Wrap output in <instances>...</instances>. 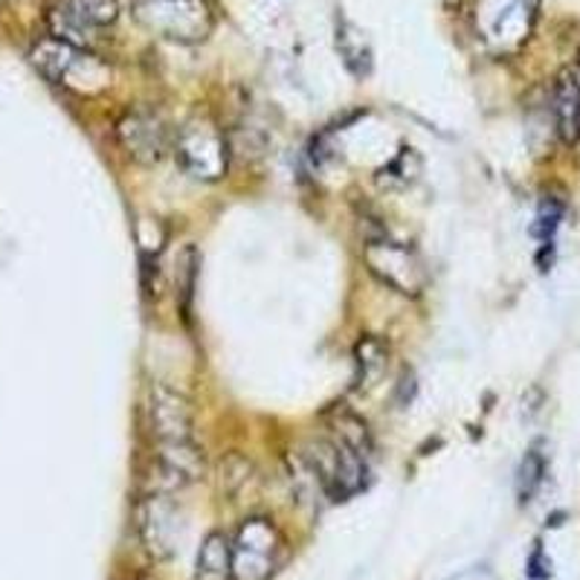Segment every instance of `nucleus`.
<instances>
[{
    "label": "nucleus",
    "instance_id": "obj_1",
    "mask_svg": "<svg viewBox=\"0 0 580 580\" xmlns=\"http://www.w3.org/2000/svg\"><path fill=\"white\" fill-rule=\"evenodd\" d=\"M30 61L38 73L59 88L76 90V94H99L108 88V65L96 59L94 52L67 45L59 38H41L30 50Z\"/></svg>",
    "mask_w": 580,
    "mask_h": 580
},
{
    "label": "nucleus",
    "instance_id": "obj_2",
    "mask_svg": "<svg viewBox=\"0 0 580 580\" xmlns=\"http://www.w3.org/2000/svg\"><path fill=\"white\" fill-rule=\"evenodd\" d=\"M134 16L148 32L180 41V45L204 41L215 23L206 0H137Z\"/></svg>",
    "mask_w": 580,
    "mask_h": 580
},
{
    "label": "nucleus",
    "instance_id": "obj_3",
    "mask_svg": "<svg viewBox=\"0 0 580 580\" xmlns=\"http://www.w3.org/2000/svg\"><path fill=\"white\" fill-rule=\"evenodd\" d=\"M476 32L491 52H514L529 41L537 21V0H479Z\"/></svg>",
    "mask_w": 580,
    "mask_h": 580
},
{
    "label": "nucleus",
    "instance_id": "obj_4",
    "mask_svg": "<svg viewBox=\"0 0 580 580\" xmlns=\"http://www.w3.org/2000/svg\"><path fill=\"white\" fill-rule=\"evenodd\" d=\"M282 551V537L271 520H244L229 543L233 580H271Z\"/></svg>",
    "mask_w": 580,
    "mask_h": 580
},
{
    "label": "nucleus",
    "instance_id": "obj_5",
    "mask_svg": "<svg viewBox=\"0 0 580 580\" xmlns=\"http://www.w3.org/2000/svg\"><path fill=\"white\" fill-rule=\"evenodd\" d=\"M363 262H366L368 273L395 294L419 296L426 287V267L410 244L392 242L386 236L368 238L363 247Z\"/></svg>",
    "mask_w": 580,
    "mask_h": 580
},
{
    "label": "nucleus",
    "instance_id": "obj_6",
    "mask_svg": "<svg viewBox=\"0 0 580 580\" xmlns=\"http://www.w3.org/2000/svg\"><path fill=\"white\" fill-rule=\"evenodd\" d=\"M308 468L316 476V482H320V488L337 502L363 491L368 476V459L343 448L334 439L316 441L308 453Z\"/></svg>",
    "mask_w": 580,
    "mask_h": 580
},
{
    "label": "nucleus",
    "instance_id": "obj_7",
    "mask_svg": "<svg viewBox=\"0 0 580 580\" xmlns=\"http://www.w3.org/2000/svg\"><path fill=\"white\" fill-rule=\"evenodd\" d=\"M117 18L119 0H56L47 23L52 38L88 50L96 45L99 30H108Z\"/></svg>",
    "mask_w": 580,
    "mask_h": 580
},
{
    "label": "nucleus",
    "instance_id": "obj_8",
    "mask_svg": "<svg viewBox=\"0 0 580 580\" xmlns=\"http://www.w3.org/2000/svg\"><path fill=\"white\" fill-rule=\"evenodd\" d=\"M171 148H175V157L184 166V171H189L198 180H218L227 171V140L206 119L186 122L171 137Z\"/></svg>",
    "mask_w": 580,
    "mask_h": 580
},
{
    "label": "nucleus",
    "instance_id": "obj_9",
    "mask_svg": "<svg viewBox=\"0 0 580 580\" xmlns=\"http://www.w3.org/2000/svg\"><path fill=\"white\" fill-rule=\"evenodd\" d=\"M119 148L140 166H155L171 148V131L155 110H128L117 122Z\"/></svg>",
    "mask_w": 580,
    "mask_h": 580
},
{
    "label": "nucleus",
    "instance_id": "obj_10",
    "mask_svg": "<svg viewBox=\"0 0 580 580\" xmlns=\"http://www.w3.org/2000/svg\"><path fill=\"white\" fill-rule=\"evenodd\" d=\"M146 424L148 433L155 435L157 448L160 444H180V441L191 439V406L180 392L163 386V383H151L146 392Z\"/></svg>",
    "mask_w": 580,
    "mask_h": 580
},
{
    "label": "nucleus",
    "instance_id": "obj_11",
    "mask_svg": "<svg viewBox=\"0 0 580 580\" xmlns=\"http://www.w3.org/2000/svg\"><path fill=\"white\" fill-rule=\"evenodd\" d=\"M140 534L146 540L148 551L157 554V558H166L175 551V534H177V511L169 502V497L160 491H155L151 497H146L140 505Z\"/></svg>",
    "mask_w": 580,
    "mask_h": 580
},
{
    "label": "nucleus",
    "instance_id": "obj_12",
    "mask_svg": "<svg viewBox=\"0 0 580 580\" xmlns=\"http://www.w3.org/2000/svg\"><path fill=\"white\" fill-rule=\"evenodd\" d=\"M554 126L566 142L580 140V65L569 67L554 85Z\"/></svg>",
    "mask_w": 580,
    "mask_h": 580
},
{
    "label": "nucleus",
    "instance_id": "obj_13",
    "mask_svg": "<svg viewBox=\"0 0 580 580\" xmlns=\"http://www.w3.org/2000/svg\"><path fill=\"white\" fill-rule=\"evenodd\" d=\"M328 426L334 441H340L343 448L354 450V453L363 455V459H372L375 444H372V433H368L366 421H363L361 415H354V412L340 410L337 406L334 412H328Z\"/></svg>",
    "mask_w": 580,
    "mask_h": 580
},
{
    "label": "nucleus",
    "instance_id": "obj_14",
    "mask_svg": "<svg viewBox=\"0 0 580 580\" xmlns=\"http://www.w3.org/2000/svg\"><path fill=\"white\" fill-rule=\"evenodd\" d=\"M195 580H233V563H229V540L224 534H209L198 551V569Z\"/></svg>",
    "mask_w": 580,
    "mask_h": 580
},
{
    "label": "nucleus",
    "instance_id": "obj_15",
    "mask_svg": "<svg viewBox=\"0 0 580 580\" xmlns=\"http://www.w3.org/2000/svg\"><path fill=\"white\" fill-rule=\"evenodd\" d=\"M386 357H390V352H386L383 340L361 337V343L354 345V366H357V381H354V386H357V390L375 386L383 377V372H386Z\"/></svg>",
    "mask_w": 580,
    "mask_h": 580
},
{
    "label": "nucleus",
    "instance_id": "obj_16",
    "mask_svg": "<svg viewBox=\"0 0 580 580\" xmlns=\"http://www.w3.org/2000/svg\"><path fill=\"white\" fill-rule=\"evenodd\" d=\"M337 47L340 52H343L345 65L352 67L354 73L357 76H366L368 67H372V52H368L366 41H363V36L354 27H340L337 32Z\"/></svg>",
    "mask_w": 580,
    "mask_h": 580
},
{
    "label": "nucleus",
    "instance_id": "obj_17",
    "mask_svg": "<svg viewBox=\"0 0 580 580\" xmlns=\"http://www.w3.org/2000/svg\"><path fill=\"white\" fill-rule=\"evenodd\" d=\"M543 476H545L543 453H540V450H531V453L522 459L520 476H517V497H520L522 505L531 502V497L540 491V485H543Z\"/></svg>",
    "mask_w": 580,
    "mask_h": 580
},
{
    "label": "nucleus",
    "instance_id": "obj_18",
    "mask_svg": "<svg viewBox=\"0 0 580 580\" xmlns=\"http://www.w3.org/2000/svg\"><path fill=\"white\" fill-rule=\"evenodd\" d=\"M195 273H198V253H195V247H186L180 262H177V296L184 299V305H189L191 299Z\"/></svg>",
    "mask_w": 580,
    "mask_h": 580
},
{
    "label": "nucleus",
    "instance_id": "obj_19",
    "mask_svg": "<svg viewBox=\"0 0 580 580\" xmlns=\"http://www.w3.org/2000/svg\"><path fill=\"white\" fill-rule=\"evenodd\" d=\"M560 215H563V206H560L558 200H545V204L540 206V224H537V233H540L545 242H549L551 233L558 229Z\"/></svg>",
    "mask_w": 580,
    "mask_h": 580
},
{
    "label": "nucleus",
    "instance_id": "obj_20",
    "mask_svg": "<svg viewBox=\"0 0 580 580\" xmlns=\"http://www.w3.org/2000/svg\"><path fill=\"white\" fill-rule=\"evenodd\" d=\"M551 574V563L545 560L543 549H534V554H531V563H529V578L531 580H545Z\"/></svg>",
    "mask_w": 580,
    "mask_h": 580
},
{
    "label": "nucleus",
    "instance_id": "obj_21",
    "mask_svg": "<svg viewBox=\"0 0 580 580\" xmlns=\"http://www.w3.org/2000/svg\"><path fill=\"white\" fill-rule=\"evenodd\" d=\"M140 580H142V578H140Z\"/></svg>",
    "mask_w": 580,
    "mask_h": 580
}]
</instances>
